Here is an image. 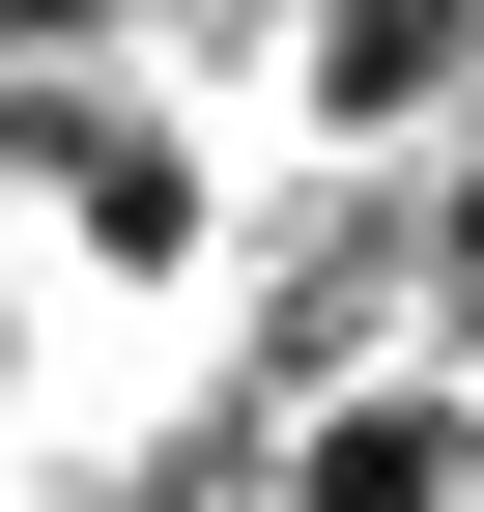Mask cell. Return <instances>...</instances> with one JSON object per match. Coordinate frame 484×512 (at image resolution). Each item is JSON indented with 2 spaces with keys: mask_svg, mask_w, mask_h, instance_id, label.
Listing matches in <instances>:
<instances>
[{
  "mask_svg": "<svg viewBox=\"0 0 484 512\" xmlns=\"http://www.w3.org/2000/svg\"><path fill=\"white\" fill-rule=\"evenodd\" d=\"M57 228H86L114 285H200V256H228V171L171 143L143 86H86V114H57Z\"/></svg>",
  "mask_w": 484,
  "mask_h": 512,
  "instance_id": "1",
  "label": "cell"
}]
</instances>
